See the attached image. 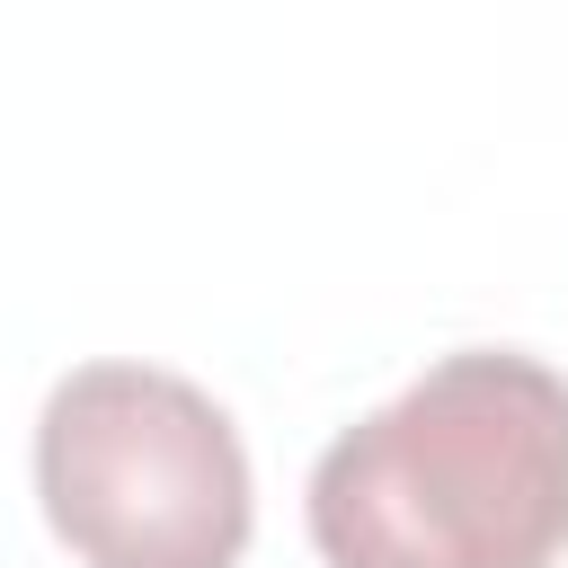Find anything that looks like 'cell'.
Instances as JSON below:
<instances>
[{
	"instance_id": "obj_1",
	"label": "cell",
	"mask_w": 568,
	"mask_h": 568,
	"mask_svg": "<svg viewBox=\"0 0 568 568\" xmlns=\"http://www.w3.org/2000/svg\"><path fill=\"white\" fill-rule=\"evenodd\" d=\"M328 568H550L568 550V373L515 346L426 364L302 488Z\"/></svg>"
},
{
	"instance_id": "obj_2",
	"label": "cell",
	"mask_w": 568,
	"mask_h": 568,
	"mask_svg": "<svg viewBox=\"0 0 568 568\" xmlns=\"http://www.w3.org/2000/svg\"><path fill=\"white\" fill-rule=\"evenodd\" d=\"M36 497L80 568H240L257 488L213 390L160 364H80L36 417Z\"/></svg>"
}]
</instances>
